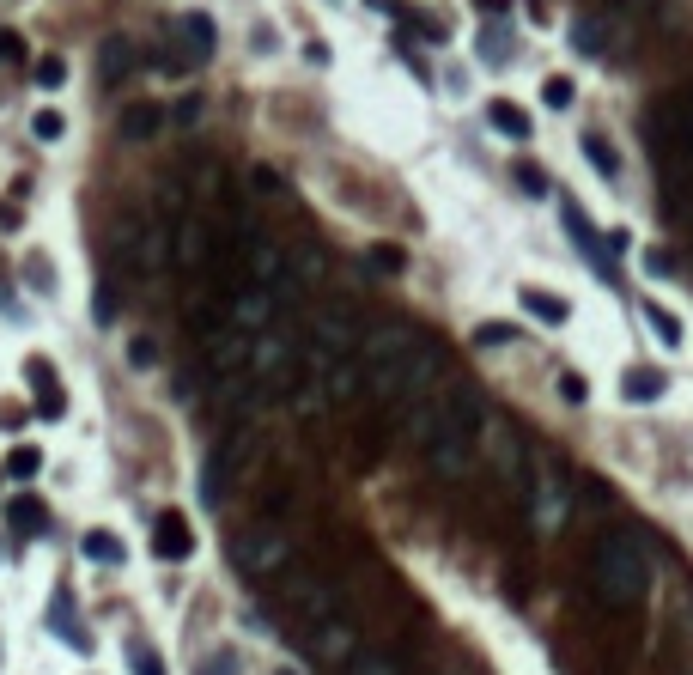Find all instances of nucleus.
I'll return each instance as SVG.
<instances>
[{
    "label": "nucleus",
    "mask_w": 693,
    "mask_h": 675,
    "mask_svg": "<svg viewBox=\"0 0 693 675\" xmlns=\"http://www.w3.org/2000/svg\"><path fill=\"white\" fill-rule=\"evenodd\" d=\"M408 438L420 444V457L438 481H462L469 469V402L462 396H432L408 414Z\"/></svg>",
    "instance_id": "1"
},
{
    "label": "nucleus",
    "mask_w": 693,
    "mask_h": 675,
    "mask_svg": "<svg viewBox=\"0 0 693 675\" xmlns=\"http://www.w3.org/2000/svg\"><path fill=\"white\" fill-rule=\"evenodd\" d=\"M651 542H645V530H633V523H614V530L596 542V560H590V572H596V590L608 596L614 609H633L639 596L651 590Z\"/></svg>",
    "instance_id": "2"
},
{
    "label": "nucleus",
    "mask_w": 693,
    "mask_h": 675,
    "mask_svg": "<svg viewBox=\"0 0 693 675\" xmlns=\"http://www.w3.org/2000/svg\"><path fill=\"white\" fill-rule=\"evenodd\" d=\"M414 329H402V323H377V329H365V341H359V384L377 396V402H396V384H402V365L414 359Z\"/></svg>",
    "instance_id": "3"
},
{
    "label": "nucleus",
    "mask_w": 693,
    "mask_h": 675,
    "mask_svg": "<svg viewBox=\"0 0 693 675\" xmlns=\"http://www.w3.org/2000/svg\"><path fill=\"white\" fill-rule=\"evenodd\" d=\"M256 444H262V438H256V420H231V426L213 438V450H207V481H201V493H207V499H225L231 487L250 475Z\"/></svg>",
    "instance_id": "4"
},
{
    "label": "nucleus",
    "mask_w": 693,
    "mask_h": 675,
    "mask_svg": "<svg viewBox=\"0 0 693 675\" xmlns=\"http://www.w3.org/2000/svg\"><path fill=\"white\" fill-rule=\"evenodd\" d=\"M250 378H256V390H268V396H286L292 390V378H298V347H292V335L286 329H256L250 335Z\"/></svg>",
    "instance_id": "5"
},
{
    "label": "nucleus",
    "mask_w": 693,
    "mask_h": 675,
    "mask_svg": "<svg viewBox=\"0 0 693 675\" xmlns=\"http://www.w3.org/2000/svg\"><path fill=\"white\" fill-rule=\"evenodd\" d=\"M238 572L244 578H280L286 572V560H292V536H286V523H250V530L238 536Z\"/></svg>",
    "instance_id": "6"
},
{
    "label": "nucleus",
    "mask_w": 693,
    "mask_h": 675,
    "mask_svg": "<svg viewBox=\"0 0 693 675\" xmlns=\"http://www.w3.org/2000/svg\"><path fill=\"white\" fill-rule=\"evenodd\" d=\"M566 517H572V481H566L560 463H542V469H535V481H529V523H535L542 536H560Z\"/></svg>",
    "instance_id": "7"
},
{
    "label": "nucleus",
    "mask_w": 693,
    "mask_h": 675,
    "mask_svg": "<svg viewBox=\"0 0 693 675\" xmlns=\"http://www.w3.org/2000/svg\"><path fill=\"white\" fill-rule=\"evenodd\" d=\"M286 609H298L304 621H335L341 615V590H335V578L329 572H298V578H286Z\"/></svg>",
    "instance_id": "8"
},
{
    "label": "nucleus",
    "mask_w": 693,
    "mask_h": 675,
    "mask_svg": "<svg viewBox=\"0 0 693 675\" xmlns=\"http://www.w3.org/2000/svg\"><path fill=\"white\" fill-rule=\"evenodd\" d=\"M152 554L171 560V566L195 554V530H189V517H183V511H159V523H152Z\"/></svg>",
    "instance_id": "9"
},
{
    "label": "nucleus",
    "mask_w": 693,
    "mask_h": 675,
    "mask_svg": "<svg viewBox=\"0 0 693 675\" xmlns=\"http://www.w3.org/2000/svg\"><path fill=\"white\" fill-rule=\"evenodd\" d=\"M268 317H274V298L262 286H238V298H231V329L256 335V329H268Z\"/></svg>",
    "instance_id": "10"
},
{
    "label": "nucleus",
    "mask_w": 693,
    "mask_h": 675,
    "mask_svg": "<svg viewBox=\"0 0 693 675\" xmlns=\"http://www.w3.org/2000/svg\"><path fill=\"white\" fill-rule=\"evenodd\" d=\"M311 651H317L323 663H347V657H353V627H347L341 615H335V621H317V627H311Z\"/></svg>",
    "instance_id": "11"
},
{
    "label": "nucleus",
    "mask_w": 693,
    "mask_h": 675,
    "mask_svg": "<svg viewBox=\"0 0 693 675\" xmlns=\"http://www.w3.org/2000/svg\"><path fill=\"white\" fill-rule=\"evenodd\" d=\"M134 61H140V55H134L128 37H104V43H98V80H104V86H122L128 73H134Z\"/></svg>",
    "instance_id": "12"
},
{
    "label": "nucleus",
    "mask_w": 693,
    "mask_h": 675,
    "mask_svg": "<svg viewBox=\"0 0 693 675\" xmlns=\"http://www.w3.org/2000/svg\"><path fill=\"white\" fill-rule=\"evenodd\" d=\"M517 305H523L535 323H542V329H560V323L572 317L566 298H554V292H542V286H523V292H517Z\"/></svg>",
    "instance_id": "13"
},
{
    "label": "nucleus",
    "mask_w": 693,
    "mask_h": 675,
    "mask_svg": "<svg viewBox=\"0 0 693 675\" xmlns=\"http://www.w3.org/2000/svg\"><path fill=\"white\" fill-rule=\"evenodd\" d=\"M25 378H31V390H37V408H43V420H61V384H55V371H49V359H25Z\"/></svg>",
    "instance_id": "14"
},
{
    "label": "nucleus",
    "mask_w": 693,
    "mask_h": 675,
    "mask_svg": "<svg viewBox=\"0 0 693 675\" xmlns=\"http://www.w3.org/2000/svg\"><path fill=\"white\" fill-rule=\"evenodd\" d=\"M177 43H183L189 61H207V55H213V19H207V13H183V19H177Z\"/></svg>",
    "instance_id": "15"
},
{
    "label": "nucleus",
    "mask_w": 693,
    "mask_h": 675,
    "mask_svg": "<svg viewBox=\"0 0 693 675\" xmlns=\"http://www.w3.org/2000/svg\"><path fill=\"white\" fill-rule=\"evenodd\" d=\"M317 384H323V396H329V402H353V396H359V359H335Z\"/></svg>",
    "instance_id": "16"
},
{
    "label": "nucleus",
    "mask_w": 693,
    "mask_h": 675,
    "mask_svg": "<svg viewBox=\"0 0 693 675\" xmlns=\"http://www.w3.org/2000/svg\"><path fill=\"white\" fill-rule=\"evenodd\" d=\"M80 548H86V560H92V566H122V560H128L122 536H110V530H86V536H80Z\"/></svg>",
    "instance_id": "17"
},
{
    "label": "nucleus",
    "mask_w": 693,
    "mask_h": 675,
    "mask_svg": "<svg viewBox=\"0 0 693 675\" xmlns=\"http://www.w3.org/2000/svg\"><path fill=\"white\" fill-rule=\"evenodd\" d=\"M159 122H165L159 104H128V110H122V140H152V134H159Z\"/></svg>",
    "instance_id": "18"
},
{
    "label": "nucleus",
    "mask_w": 693,
    "mask_h": 675,
    "mask_svg": "<svg viewBox=\"0 0 693 675\" xmlns=\"http://www.w3.org/2000/svg\"><path fill=\"white\" fill-rule=\"evenodd\" d=\"M621 396H627V402H663V371L633 365L627 378H621Z\"/></svg>",
    "instance_id": "19"
},
{
    "label": "nucleus",
    "mask_w": 693,
    "mask_h": 675,
    "mask_svg": "<svg viewBox=\"0 0 693 675\" xmlns=\"http://www.w3.org/2000/svg\"><path fill=\"white\" fill-rule=\"evenodd\" d=\"M487 122H493V134H505V140H529V116H523L517 104H505V98L487 104Z\"/></svg>",
    "instance_id": "20"
},
{
    "label": "nucleus",
    "mask_w": 693,
    "mask_h": 675,
    "mask_svg": "<svg viewBox=\"0 0 693 675\" xmlns=\"http://www.w3.org/2000/svg\"><path fill=\"white\" fill-rule=\"evenodd\" d=\"M645 329H651V335H657L669 353L681 347V323H675V311H663V305H645Z\"/></svg>",
    "instance_id": "21"
},
{
    "label": "nucleus",
    "mask_w": 693,
    "mask_h": 675,
    "mask_svg": "<svg viewBox=\"0 0 693 675\" xmlns=\"http://www.w3.org/2000/svg\"><path fill=\"white\" fill-rule=\"evenodd\" d=\"M347 675H402L390 651H353L347 657Z\"/></svg>",
    "instance_id": "22"
},
{
    "label": "nucleus",
    "mask_w": 693,
    "mask_h": 675,
    "mask_svg": "<svg viewBox=\"0 0 693 675\" xmlns=\"http://www.w3.org/2000/svg\"><path fill=\"white\" fill-rule=\"evenodd\" d=\"M584 159L596 165V177H614V171H621V153H614L602 134H584Z\"/></svg>",
    "instance_id": "23"
},
{
    "label": "nucleus",
    "mask_w": 693,
    "mask_h": 675,
    "mask_svg": "<svg viewBox=\"0 0 693 675\" xmlns=\"http://www.w3.org/2000/svg\"><path fill=\"white\" fill-rule=\"evenodd\" d=\"M31 134H37L43 146H55V140L67 134V116H61V110H37V116H31Z\"/></svg>",
    "instance_id": "24"
},
{
    "label": "nucleus",
    "mask_w": 693,
    "mask_h": 675,
    "mask_svg": "<svg viewBox=\"0 0 693 675\" xmlns=\"http://www.w3.org/2000/svg\"><path fill=\"white\" fill-rule=\"evenodd\" d=\"M31 80H37L43 92H55V86H67V61H61V55H43V61H37V73H31Z\"/></svg>",
    "instance_id": "25"
},
{
    "label": "nucleus",
    "mask_w": 693,
    "mask_h": 675,
    "mask_svg": "<svg viewBox=\"0 0 693 675\" xmlns=\"http://www.w3.org/2000/svg\"><path fill=\"white\" fill-rule=\"evenodd\" d=\"M37 469H43V457H37V450H31V444H19V450H13V457H7V475H13V481H31Z\"/></svg>",
    "instance_id": "26"
},
{
    "label": "nucleus",
    "mask_w": 693,
    "mask_h": 675,
    "mask_svg": "<svg viewBox=\"0 0 693 675\" xmlns=\"http://www.w3.org/2000/svg\"><path fill=\"white\" fill-rule=\"evenodd\" d=\"M7 511H13V523H19L25 536H37V530H43V505H37V499H13Z\"/></svg>",
    "instance_id": "27"
},
{
    "label": "nucleus",
    "mask_w": 693,
    "mask_h": 675,
    "mask_svg": "<svg viewBox=\"0 0 693 675\" xmlns=\"http://www.w3.org/2000/svg\"><path fill=\"white\" fill-rule=\"evenodd\" d=\"M195 675H238V657H231V651H213V657L195 663Z\"/></svg>",
    "instance_id": "28"
},
{
    "label": "nucleus",
    "mask_w": 693,
    "mask_h": 675,
    "mask_svg": "<svg viewBox=\"0 0 693 675\" xmlns=\"http://www.w3.org/2000/svg\"><path fill=\"white\" fill-rule=\"evenodd\" d=\"M371 262H377L383 274H402V262H408V256H402L396 244H371Z\"/></svg>",
    "instance_id": "29"
},
{
    "label": "nucleus",
    "mask_w": 693,
    "mask_h": 675,
    "mask_svg": "<svg viewBox=\"0 0 693 675\" xmlns=\"http://www.w3.org/2000/svg\"><path fill=\"white\" fill-rule=\"evenodd\" d=\"M542 98H548L554 110H566V104L578 98V86H572V80H548V86H542Z\"/></svg>",
    "instance_id": "30"
},
{
    "label": "nucleus",
    "mask_w": 693,
    "mask_h": 675,
    "mask_svg": "<svg viewBox=\"0 0 693 675\" xmlns=\"http://www.w3.org/2000/svg\"><path fill=\"white\" fill-rule=\"evenodd\" d=\"M128 359H134V365H140V371H146V365H152V359H159V347H152V341H146V335H134V341H128Z\"/></svg>",
    "instance_id": "31"
},
{
    "label": "nucleus",
    "mask_w": 693,
    "mask_h": 675,
    "mask_svg": "<svg viewBox=\"0 0 693 675\" xmlns=\"http://www.w3.org/2000/svg\"><path fill=\"white\" fill-rule=\"evenodd\" d=\"M250 189H256V195H280V177H274L268 165H256V171H250Z\"/></svg>",
    "instance_id": "32"
},
{
    "label": "nucleus",
    "mask_w": 693,
    "mask_h": 675,
    "mask_svg": "<svg viewBox=\"0 0 693 675\" xmlns=\"http://www.w3.org/2000/svg\"><path fill=\"white\" fill-rule=\"evenodd\" d=\"M116 317V286H98V323Z\"/></svg>",
    "instance_id": "33"
},
{
    "label": "nucleus",
    "mask_w": 693,
    "mask_h": 675,
    "mask_svg": "<svg viewBox=\"0 0 693 675\" xmlns=\"http://www.w3.org/2000/svg\"><path fill=\"white\" fill-rule=\"evenodd\" d=\"M681 146H687V159H693V98L681 104Z\"/></svg>",
    "instance_id": "34"
},
{
    "label": "nucleus",
    "mask_w": 693,
    "mask_h": 675,
    "mask_svg": "<svg viewBox=\"0 0 693 675\" xmlns=\"http://www.w3.org/2000/svg\"><path fill=\"white\" fill-rule=\"evenodd\" d=\"M481 55H487V61H505V37H499V31H487V37H481Z\"/></svg>",
    "instance_id": "35"
},
{
    "label": "nucleus",
    "mask_w": 693,
    "mask_h": 675,
    "mask_svg": "<svg viewBox=\"0 0 693 675\" xmlns=\"http://www.w3.org/2000/svg\"><path fill=\"white\" fill-rule=\"evenodd\" d=\"M19 55H25V43L13 31H0V61H19Z\"/></svg>",
    "instance_id": "36"
},
{
    "label": "nucleus",
    "mask_w": 693,
    "mask_h": 675,
    "mask_svg": "<svg viewBox=\"0 0 693 675\" xmlns=\"http://www.w3.org/2000/svg\"><path fill=\"white\" fill-rule=\"evenodd\" d=\"M134 675H165V669H159V657H152V651H134Z\"/></svg>",
    "instance_id": "37"
},
{
    "label": "nucleus",
    "mask_w": 693,
    "mask_h": 675,
    "mask_svg": "<svg viewBox=\"0 0 693 675\" xmlns=\"http://www.w3.org/2000/svg\"><path fill=\"white\" fill-rule=\"evenodd\" d=\"M274 675H298V669H274Z\"/></svg>",
    "instance_id": "38"
},
{
    "label": "nucleus",
    "mask_w": 693,
    "mask_h": 675,
    "mask_svg": "<svg viewBox=\"0 0 693 675\" xmlns=\"http://www.w3.org/2000/svg\"><path fill=\"white\" fill-rule=\"evenodd\" d=\"M432 675H456V669H432Z\"/></svg>",
    "instance_id": "39"
}]
</instances>
